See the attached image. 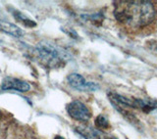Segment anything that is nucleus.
I'll use <instances>...</instances> for the list:
<instances>
[{"label": "nucleus", "mask_w": 157, "mask_h": 139, "mask_svg": "<svg viewBox=\"0 0 157 139\" xmlns=\"http://www.w3.org/2000/svg\"><path fill=\"white\" fill-rule=\"evenodd\" d=\"M156 15L154 5L150 1H116L114 16L119 23L130 28H141L152 23Z\"/></svg>", "instance_id": "f257e3e1"}, {"label": "nucleus", "mask_w": 157, "mask_h": 139, "mask_svg": "<svg viewBox=\"0 0 157 139\" xmlns=\"http://www.w3.org/2000/svg\"><path fill=\"white\" fill-rule=\"evenodd\" d=\"M36 54L44 66L48 68H60L69 58V54L64 49L47 42H40L36 47Z\"/></svg>", "instance_id": "f03ea898"}, {"label": "nucleus", "mask_w": 157, "mask_h": 139, "mask_svg": "<svg viewBox=\"0 0 157 139\" xmlns=\"http://www.w3.org/2000/svg\"><path fill=\"white\" fill-rule=\"evenodd\" d=\"M66 111L68 115L75 121L85 122H87L91 117L90 109L86 107V104L78 100H74L66 106Z\"/></svg>", "instance_id": "7ed1b4c3"}, {"label": "nucleus", "mask_w": 157, "mask_h": 139, "mask_svg": "<svg viewBox=\"0 0 157 139\" xmlns=\"http://www.w3.org/2000/svg\"><path fill=\"white\" fill-rule=\"evenodd\" d=\"M68 84L74 89L80 91H96L97 89H99V85L94 82L86 81V78L78 73H71L69 74L67 77Z\"/></svg>", "instance_id": "20e7f679"}, {"label": "nucleus", "mask_w": 157, "mask_h": 139, "mask_svg": "<svg viewBox=\"0 0 157 139\" xmlns=\"http://www.w3.org/2000/svg\"><path fill=\"white\" fill-rule=\"evenodd\" d=\"M2 90H16L18 92H28L31 89V84L28 81L16 77H6L1 83Z\"/></svg>", "instance_id": "39448f33"}, {"label": "nucleus", "mask_w": 157, "mask_h": 139, "mask_svg": "<svg viewBox=\"0 0 157 139\" xmlns=\"http://www.w3.org/2000/svg\"><path fill=\"white\" fill-rule=\"evenodd\" d=\"M76 131L85 139H106L104 133L92 126H80L76 127Z\"/></svg>", "instance_id": "423d86ee"}, {"label": "nucleus", "mask_w": 157, "mask_h": 139, "mask_svg": "<svg viewBox=\"0 0 157 139\" xmlns=\"http://www.w3.org/2000/svg\"><path fill=\"white\" fill-rule=\"evenodd\" d=\"M135 109H140V110L146 114L157 111V100L135 98Z\"/></svg>", "instance_id": "0eeeda50"}, {"label": "nucleus", "mask_w": 157, "mask_h": 139, "mask_svg": "<svg viewBox=\"0 0 157 139\" xmlns=\"http://www.w3.org/2000/svg\"><path fill=\"white\" fill-rule=\"evenodd\" d=\"M0 31L15 37H22L24 33L22 29L16 24L7 21H2V20H0Z\"/></svg>", "instance_id": "6e6552de"}, {"label": "nucleus", "mask_w": 157, "mask_h": 139, "mask_svg": "<svg viewBox=\"0 0 157 139\" xmlns=\"http://www.w3.org/2000/svg\"><path fill=\"white\" fill-rule=\"evenodd\" d=\"M12 15L14 16V18L17 20V21L21 22L22 24H24L26 27H29V28H33L36 26V24L34 23L32 19H29V17H27L26 15L24 13L20 12V11H17V10H13L12 11Z\"/></svg>", "instance_id": "1a4fd4ad"}, {"label": "nucleus", "mask_w": 157, "mask_h": 139, "mask_svg": "<svg viewBox=\"0 0 157 139\" xmlns=\"http://www.w3.org/2000/svg\"><path fill=\"white\" fill-rule=\"evenodd\" d=\"M95 126H97V130H106L109 127V121L104 115H99L95 118Z\"/></svg>", "instance_id": "9d476101"}, {"label": "nucleus", "mask_w": 157, "mask_h": 139, "mask_svg": "<svg viewBox=\"0 0 157 139\" xmlns=\"http://www.w3.org/2000/svg\"><path fill=\"white\" fill-rule=\"evenodd\" d=\"M54 139H65V138L62 137V136H59V135H57V136L54 137Z\"/></svg>", "instance_id": "9b49d317"}]
</instances>
